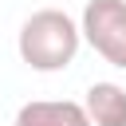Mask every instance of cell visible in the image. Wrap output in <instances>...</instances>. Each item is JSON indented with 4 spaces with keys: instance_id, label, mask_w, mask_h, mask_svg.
<instances>
[{
    "instance_id": "1",
    "label": "cell",
    "mask_w": 126,
    "mask_h": 126,
    "mask_svg": "<svg viewBox=\"0 0 126 126\" xmlns=\"http://www.w3.org/2000/svg\"><path fill=\"white\" fill-rule=\"evenodd\" d=\"M79 43H83L79 24H75L67 12H59V8H39V12H32V16L24 20V28H20V39H16L20 59H24L32 71H43V75L71 67L75 55H79Z\"/></svg>"
},
{
    "instance_id": "2",
    "label": "cell",
    "mask_w": 126,
    "mask_h": 126,
    "mask_svg": "<svg viewBox=\"0 0 126 126\" xmlns=\"http://www.w3.org/2000/svg\"><path fill=\"white\" fill-rule=\"evenodd\" d=\"M79 32L110 67L126 71V0H87Z\"/></svg>"
},
{
    "instance_id": "3",
    "label": "cell",
    "mask_w": 126,
    "mask_h": 126,
    "mask_svg": "<svg viewBox=\"0 0 126 126\" xmlns=\"http://www.w3.org/2000/svg\"><path fill=\"white\" fill-rule=\"evenodd\" d=\"M16 126H91L83 102L71 98H35L24 102L16 114Z\"/></svg>"
},
{
    "instance_id": "4",
    "label": "cell",
    "mask_w": 126,
    "mask_h": 126,
    "mask_svg": "<svg viewBox=\"0 0 126 126\" xmlns=\"http://www.w3.org/2000/svg\"><path fill=\"white\" fill-rule=\"evenodd\" d=\"M83 110L91 126H126V91L118 83H91Z\"/></svg>"
}]
</instances>
